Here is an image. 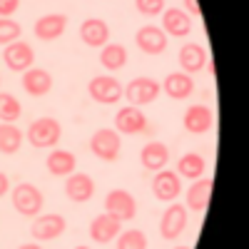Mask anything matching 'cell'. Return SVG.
<instances>
[{
  "mask_svg": "<svg viewBox=\"0 0 249 249\" xmlns=\"http://www.w3.org/2000/svg\"><path fill=\"white\" fill-rule=\"evenodd\" d=\"M100 65L107 72H117L127 65V48L120 43H107L100 50Z\"/></svg>",
  "mask_w": 249,
  "mask_h": 249,
  "instance_id": "d4e9b609",
  "label": "cell"
},
{
  "mask_svg": "<svg viewBox=\"0 0 249 249\" xmlns=\"http://www.w3.org/2000/svg\"><path fill=\"white\" fill-rule=\"evenodd\" d=\"M172 249H192V247H172Z\"/></svg>",
  "mask_w": 249,
  "mask_h": 249,
  "instance_id": "8d00e7d4",
  "label": "cell"
},
{
  "mask_svg": "<svg viewBox=\"0 0 249 249\" xmlns=\"http://www.w3.org/2000/svg\"><path fill=\"white\" fill-rule=\"evenodd\" d=\"M23 90L30 97H43L53 90V75L43 68H30L23 72Z\"/></svg>",
  "mask_w": 249,
  "mask_h": 249,
  "instance_id": "44dd1931",
  "label": "cell"
},
{
  "mask_svg": "<svg viewBox=\"0 0 249 249\" xmlns=\"http://www.w3.org/2000/svg\"><path fill=\"white\" fill-rule=\"evenodd\" d=\"M90 150L102 162H115L122 150V137H120V132H115L110 127H100L90 137Z\"/></svg>",
  "mask_w": 249,
  "mask_h": 249,
  "instance_id": "3957f363",
  "label": "cell"
},
{
  "mask_svg": "<svg viewBox=\"0 0 249 249\" xmlns=\"http://www.w3.org/2000/svg\"><path fill=\"white\" fill-rule=\"evenodd\" d=\"M65 195L75 204H85L95 197V179L85 172H72L65 179Z\"/></svg>",
  "mask_w": 249,
  "mask_h": 249,
  "instance_id": "4fadbf2b",
  "label": "cell"
},
{
  "mask_svg": "<svg viewBox=\"0 0 249 249\" xmlns=\"http://www.w3.org/2000/svg\"><path fill=\"white\" fill-rule=\"evenodd\" d=\"M182 124L190 135H204L212 130L214 124V115L207 105H190L182 115Z\"/></svg>",
  "mask_w": 249,
  "mask_h": 249,
  "instance_id": "9a60e30c",
  "label": "cell"
},
{
  "mask_svg": "<svg viewBox=\"0 0 249 249\" xmlns=\"http://www.w3.org/2000/svg\"><path fill=\"white\" fill-rule=\"evenodd\" d=\"M204 170H207V162L197 152H187L177 162V175L179 177H187V179H199L204 175Z\"/></svg>",
  "mask_w": 249,
  "mask_h": 249,
  "instance_id": "4316f807",
  "label": "cell"
},
{
  "mask_svg": "<svg viewBox=\"0 0 249 249\" xmlns=\"http://www.w3.org/2000/svg\"><path fill=\"white\" fill-rule=\"evenodd\" d=\"M65 227H68V222L62 214H37L33 227H30V234L37 242H50L65 232Z\"/></svg>",
  "mask_w": 249,
  "mask_h": 249,
  "instance_id": "7c38bea8",
  "label": "cell"
},
{
  "mask_svg": "<svg viewBox=\"0 0 249 249\" xmlns=\"http://www.w3.org/2000/svg\"><path fill=\"white\" fill-rule=\"evenodd\" d=\"M117 249H147V234L142 230H127L117 234Z\"/></svg>",
  "mask_w": 249,
  "mask_h": 249,
  "instance_id": "f1b7e54d",
  "label": "cell"
},
{
  "mask_svg": "<svg viewBox=\"0 0 249 249\" xmlns=\"http://www.w3.org/2000/svg\"><path fill=\"white\" fill-rule=\"evenodd\" d=\"M207 65V50L199 43H184L179 48V68L187 75H197Z\"/></svg>",
  "mask_w": 249,
  "mask_h": 249,
  "instance_id": "ffe728a7",
  "label": "cell"
},
{
  "mask_svg": "<svg viewBox=\"0 0 249 249\" xmlns=\"http://www.w3.org/2000/svg\"><path fill=\"white\" fill-rule=\"evenodd\" d=\"M18 249H43V247H40V244H20Z\"/></svg>",
  "mask_w": 249,
  "mask_h": 249,
  "instance_id": "e575fe53",
  "label": "cell"
},
{
  "mask_svg": "<svg viewBox=\"0 0 249 249\" xmlns=\"http://www.w3.org/2000/svg\"><path fill=\"white\" fill-rule=\"evenodd\" d=\"M152 195L160 199V202H175L179 195H182V177L172 170H160L155 172V179H152Z\"/></svg>",
  "mask_w": 249,
  "mask_h": 249,
  "instance_id": "ba28073f",
  "label": "cell"
},
{
  "mask_svg": "<svg viewBox=\"0 0 249 249\" xmlns=\"http://www.w3.org/2000/svg\"><path fill=\"white\" fill-rule=\"evenodd\" d=\"M162 90L167 92V97L172 100H187L192 92H195V80L192 75H187V72H170L167 77H164V82H160Z\"/></svg>",
  "mask_w": 249,
  "mask_h": 249,
  "instance_id": "7402d4cb",
  "label": "cell"
},
{
  "mask_svg": "<svg viewBox=\"0 0 249 249\" xmlns=\"http://www.w3.org/2000/svg\"><path fill=\"white\" fill-rule=\"evenodd\" d=\"M3 62L13 70V72H25L33 68L35 62V50L30 43H23V40H15V43L5 45L3 50Z\"/></svg>",
  "mask_w": 249,
  "mask_h": 249,
  "instance_id": "52a82bcc",
  "label": "cell"
},
{
  "mask_svg": "<svg viewBox=\"0 0 249 249\" xmlns=\"http://www.w3.org/2000/svg\"><path fill=\"white\" fill-rule=\"evenodd\" d=\"M135 8L142 15L155 18V15H162L164 13V0H135Z\"/></svg>",
  "mask_w": 249,
  "mask_h": 249,
  "instance_id": "4dcf8cb0",
  "label": "cell"
},
{
  "mask_svg": "<svg viewBox=\"0 0 249 249\" xmlns=\"http://www.w3.org/2000/svg\"><path fill=\"white\" fill-rule=\"evenodd\" d=\"M162 92V85L155 80V77H147V75H140V77H132L130 85L124 88V97H127L130 105L140 107V105H150V102H155Z\"/></svg>",
  "mask_w": 249,
  "mask_h": 249,
  "instance_id": "5b68a950",
  "label": "cell"
},
{
  "mask_svg": "<svg viewBox=\"0 0 249 249\" xmlns=\"http://www.w3.org/2000/svg\"><path fill=\"white\" fill-rule=\"evenodd\" d=\"M80 40L88 48H102L110 40V25L102 18H85L80 25Z\"/></svg>",
  "mask_w": 249,
  "mask_h": 249,
  "instance_id": "e0dca14e",
  "label": "cell"
},
{
  "mask_svg": "<svg viewBox=\"0 0 249 249\" xmlns=\"http://www.w3.org/2000/svg\"><path fill=\"white\" fill-rule=\"evenodd\" d=\"M210 197H212V179H192L190 190H187V207H190L192 212L202 214L207 210V204H210Z\"/></svg>",
  "mask_w": 249,
  "mask_h": 249,
  "instance_id": "603a6c76",
  "label": "cell"
},
{
  "mask_svg": "<svg viewBox=\"0 0 249 249\" xmlns=\"http://www.w3.org/2000/svg\"><path fill=\"white\" fill-rule=\"evenodd\" d=\"M23 35V25L15 23L13 18H0V45H10Z\"/></svg>",
  "mask_w": 249,
  "mask_h": 249,
  "instance_id": "f546056e",
  "label": "cell"
},
{
  "mask_svg": "<svg viewBox=\"0 0 249 249\" xmlns=\"http://www.w3.org/2000/svg\"><path fill=\"white\" fill-rule=\"evenodd\" d=\"M182 10L187 13V15H190V18H202V10H199V3H197V0H182Z\"/></svg>",
  "mask_w": 249,
  "mask_h": 249,
  "instance_id": "d6a6232c",
  "label": "cell"
},
{
  "mask_svg": "<svg viewBox=\"0 0 249 249\" xmlns=\"http://www.w3.org/2000/svg\"><path fill=\"white\" fill-rule=\"evenodd\" d=\"M184 227H187V207L177 204V202L170 204L167 210H164L162 219H160V234H162V239L175 242L184 232Z\"/></svg>",
  "mask_w": 249,
  "mask_h": 249,
  "instance_id": "30bf717a",
  "label": "cell"
},
{
  "mask_svg": "<svg viewBox=\"0 0 249 249\" xmlns=\"http://www.w3.org/2000/svg\"><path fill=\"white\" fill-rule=\"evenodd\" d=\"M122 232V222L115 219L112 214L102 212L90 222V239L95 244H110L112 239H117V234Z\"/></svg>",
  "mask_w": 249,
  "mask_h": 249,
  "instance_id": "2e32d148",
  "label": "cell"
},
{
  "mask_svg": "<svg viewBox=\"0 0 249 249\" xmlns=\"http://www.w3.org/2000/svg\"><path fill=\"white\" fill-rule=\"evenodd\" d=\"M65 28H68V15H62V13H48V15L35 20L33 33H35L37 40H43V43H53V40H57L62 33H65Z\"/></svg>",
  "mask_w": 249,
  "mask_h": 249,
  "instance_id": "5bb4252c",
  "label": "cell"
},
{
  "mask_svg": "<svg viewBox=\"0 0 249 249\" xmlns=\"http://www.w3.org/2000/svg\"><path fill=\"white\" fill-rule=\"evenodd\" d=\"M23 140H25V135L18 130V124H13V122L0 124V152L3 155H15L23 147Z\"/></svg>",
  "mask_w": 249,
  "mask_h": 249,
  "instance_id": "484cf974",
  "label": "cell"
},
{
  "mask_svg": "<svg viewBox=\"0 0 249 249\" xmlns=\"http://www.w3.org/2000/svg\"><path fill=\"white\" fill-rule=\"evenodd\" d=\"M20 115H23L20 100L10 92H0V122H15Z\"/></svg>",
  "mask_w": 249,
  "mask_h": 249,
  "instance_id": "83f0119b",
  "label": "cell"
},
{
  "mask_svg": "<svg viewBox=\"0 0 249 249\" xmlns=\"http://www.w3.org/2000/svg\"><path fill=\"white\" fill-rule=\"evenodd\" d=\"M135 43L144 55H162L167 50V35L157 25H142L135 33Z\"/></svg>",
  "mask_w": 249,
  "mask_h": 249,
  "instance_id": "8fae6325",
  "label": "cell"
},
{
  "mask_svg": "<svg viewBox=\"0 0 249 249\" xmlns=\"http://www.w3.org/2000/svg\"><path fill=\"white\" fill-rule=\"evenodd\" d=\"M45 164H48V172H50V175H55V177H68V175L75 172L77 160H75V155H72L70 150H60V147H55V150L48 155Z\"/></svg>",
  "mask_w": 249,
  "mask_h": 249,
  "instance_id": "cb8c5ba5",
  "label": "cell"
},
{
  "mask_svg": "<svg viewBox=\"0 0 249 249\" xmlns=\"http://www.w3.org/2000/svg\"><path fill=\"white\" fill-rule=\"evenodd\" d=\"M28 142L37 150H48V147H55L62 137V124L55 120V117H37L30 122L28 127Z\"/></svg>",
  "mask_w": 249,
  "mask_h": 249,
  "instance_id": "6da1fadb",
  "label": "cell"
},
{
  "mask_svg": "<svg viewBox=\"0 0 249 249\" xmlns=\"http://www.w3.org/2000/svg\"><path fill=\"white\" fill-rule=\"evenodd\" d=\"M8 190H10V179H8L5 172H0V197H5Z\"/></svg>",
  "mask_w": 249,
  "mask_h": 249,
  "instance_id": "836d02e7",
  "label": "cell"
},
{
  "mask_svg": "<svg viewBox=\"0 0 249 249\" xmlns=\"http://www.w3.org/2000/svg\"><path fill=\"white\" fill-rule=\"evenodd\" d=\"M140 162H142V167L150 170V172L164 170V167H167V162H170L167 144H164V142H147L140 150Z\"/></svg>",
  "mask_w": 249,
  "mask_h": 249,
  "instance_id": "d6986e66",
  "label": "cell"
},
{
  "mask_svg": "<svg viewBox=\"0 0 249 249\" xmlns=\"http://www.w3.org/2000/svg\"><path fill=\"white\" fill-rule=\"evenodd\" d=\"M88 92L95 102H100V105H117L122 100L124 88L115 75H97L88 82Z\"/></svg>",
  "mask_w": 249,
  "mask_h": 249,
  "instance_id": "277c9868",
  "label": "cell"
},
{
  "mask_svg": "<svg viewBox=\"0 0 249 249\" xmlns=\"http://www.w3.org/2000/svg\"><path fill=\"white\" fill-rule=\"evenodd\" d=\"M147 130V117L135 105H124L115 115V132L120 135H142Z\"/></svg>",
  "mask_w": 249,
  "mask_h": 249,
  "instance_id": "9c48e42d",
  "label": "cell"
},
{
  "mask_svg": "<svg viewBox=\"0 0 249 249\" xmlns=\"http://www.w3.org/2000/svg\"><path fill=\"white\" fill-rule=\"evenodd\" d=\"M10 199H13L15 212H20L23 217H37L40 212H43V204H45L43 192H40L35 184H30V182L15 184V190H13V197H10Z\"/></svg>",
  "mask_w": 249,
  "mask_h": 249,
  "instance_id": "7a4b0ae2",
  "label": "cell"
},
{
  "mask_svg": "<svg viewBox=\"0 0 249 249\" xmlns=\"http://www.w3.org/2000/svg\"><path fill=\"white\" fill-rule=\"evenodd\" d=\"M75 249H92V247H88V244H80V247H75Z\"/></svg>",
  "mask_w": 249,
  "mask_h": 249,
  "instance_id": "d590c367",
  "label": "cell"
},
{
  "mask_svg": "<svg viewBox=\"0 0 249 249\" xmlns=\"http://www.w3.org/2000/svg\"><path fill=\"white\" fill-rule=\"evenodd\" d=\"M20 8V0H0V18H10Z\"/></svg>",
  "mask_w": 249,
  "mask_h": 249,
  "instance_id": "1f68e13d",
  "label": "cell"
},
{
  "mask_svg": "<svg viewBox=\"0 0 249 249\" xmlns=\"http://www.w3.org/2000/svg\"><path fill=\"white\" fill-rule=\"evenodd\" d=\"M162 30H164V35H172V37H187L192 33V18L182 8H164Z\"/></svg>",
  "mask_w": 249,
  "mask_h": 249,
  "instance_id": "ac0fdd59",
  "label": "cell"
},
{
  "mask_svg": "<svg viewBox=\"0 0 249 249\" xmlns=\"http://www.w3.org/2000/svg\"><path fill=\"white\" fill-rule=\"evenodd\" d=\"M105 212L120 222H132L137 214V199L127 190H110L105 197Z\"/></svg>",
  "mask_w": 249,
  "mask_h": 249,
  "instance_id": "8992f818",
  "label": "cell"
}]
</instances>
